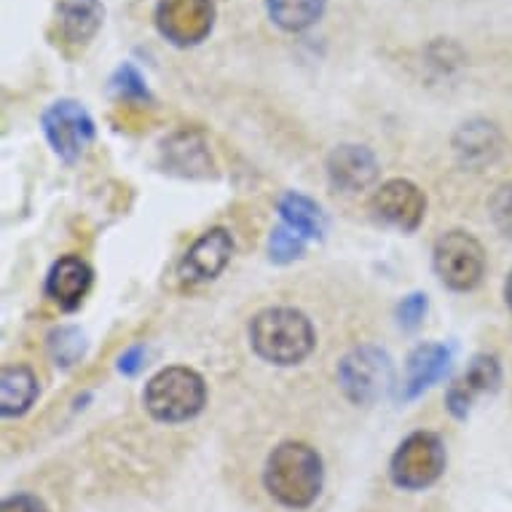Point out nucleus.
Wrapping results in <instances>:
<instances>
[{"mask_svg":"<svg viewBox=\"0 0 512 512\" xmlns=\"http://www.w3.org/2000/svg\"><path fill=\"white\" fill-rule=\"evenodd\" d=\"M92 269L84 258L65 255L51 266L46 277V295L57 303L62 311H76L84 303L86 293L92 290Z\"/></svg>","mask_w":512,"mask_h":512,"instance_id":"obj_13","label":"nucleus"},{"mask_svg":"<svg viewBox=\"0 0 512 512\" xmlns=\"http://www.w3.org/2000/svg\"><path fill=\"white\" fill-rule=\"evenodd\" d=\"M491 218L504 236H512V183L502 185L491 199Z\"/></svg>","mask_w":512,"mask_h":512,"instance_id":"obj_24","label":"nucleus"},{"mask_svg":"<svg viewBox=\"0 0 512 512\" xmlns=\"http://www.w3.org/2000/svg\"><path fill=\"white\" fill-rule=\"evenodd\" d=\"M49 349H51V357L57 365L62 368H70V365H76L86 352V341H84V333L76 328H59L54 330L49 336Z\"/></svg>","mask_w":512,"mask_h":512,"instance_id":"obj_21","label":"nucleus"},{"mask_svg":"<svg viewBox=\"0 0 512 512\" xmlns=\"http://www.w3.org/2000/svg\"><path fill=\"white\" fill-rule=\"evenodd\" d=\"M263 483L282 507L306 510L322 494L325 467L311 445L290 440L271 451L266 470H263Z\"/></svg>","mask_w":512,"mask_h":512,"instance_id":"obj_1","label":"nucleus"},{"mask_svg":"<svg viewBox=\"0 0 512 512\" xmlns=\"http://www.w3.org/2000/svg\"><path fill=\"white\" fill-rule=\"evenodd\" d=\"M43 135L59 159L76 161L94 140V118L76 100H57L43 110Z\"/></svg>","mask_w":512,"mask_h":512,"instance_id":"obj_8","label":"nucleus"},{"mask_svg":"<svg viewBox=\"0 0 512 512\" xmlns=\"http://www.w3.org/2000/svg\"><path fill=\"white\" fill-rule=\"evenodd\" d=\"M105 22V6L102 0H59L54 27L62 43L84 49L94 35L100 33Z\"/></svg>","mask_w":512,"mask_h":512,"instance_id":"obj_14","label":"nucleus"},{"mask_svg":"<svg viewBox=\"0 0 512 512\" xmlns=\"http://www.w3.org/2000/svg\"><path fill=\"white\" fill-rule=\"evenodd\" d=\"M445 472V445L435 432H413L397 445L389 462V475L397 488L424 491L435 486Z\"/></svg>","mask_w":512,"mask_h":512,"instance_id":"obj_5","label":"nucleus"},{"mask_svg":"<svg viewBox=\"0 0 512 512\" xmlns=\"http://www.w3.org/2000/svg\"><path fill=\"white\" fill-rule=\"evenodd\" d=\"M328 0H266L271 22L285 33H303L322 19Z\"/></svg>","mask_w":512,"mask_h":512,"instance_id":"obj_18","label":"nucleus"},{"mask_svg":"<svg viewBox=\"0 0 512 512\" xmlns=\"http://www.w3.org/2000/svg\"><path fill=\"white\" fill-rule=\"evenodd\" d=\"M234 255V239L226 228H210L194 242V247L185 252L183 263H180V277L185 282H210L226 269L228 261Z\"/></svg>","mask_w":512,"mask_h":512,"instance_id":"obj_11","label":"nucleus"},{"mask_svg":"<svg viewBox=\"0 0 512 512\" xmlns=\"http://www.w3.org/2000/svg\"><path fill=\"white\" fill-rule=\"evenodd\" d=\"M499 381H502V368H499L496 357H491V354L472 357L467 370L456 378L451 389H448V395H445L448 411L454 413L456 419H467L472 405L478 403L480 397L494 395L496 389H499Z\"/></svg>","mask_w":512,"mask_h":512,"instance_id":"obj_10","label":"nucleus"},{"mask_svg":"<svg viewBox=\"0 0 512 512\" xmlns=\"http://www.w3.org/2000/svg\"><path fill=\"white\" fill-rule=\"evenodd\" d=\"M218 19L215 0H159L156 3V30L177 49H191L207 41Z\"/></svg>","mask_w":512,"mask_h":512,"instance_id":"obj_6","label":"nucleus"},{"mask_svg":"<svg viewBox=\"0 0 512 512\" xmlns=\"http://www.w3.org/2000/svg\"><path fill=\"white\" fill-rule=\"evenodd\" d=\"M432 266L448 290L470 293L486 274V250L467 231H448L435 242Z\"/></svg>","mask_w":512,"mask_h":512,"instance_id":"obj_4","label":"nucleus"},{"mask_svg":"<svg viewBox=\"0 0 512 512\" xmlns=\"http://www.w3.org/2000/svg\"><path fill=\"white\" fill-rule=\"evenodd\" d=\"M328 177L346 194H357L376 183L378 161L365 145H338L328 156Z\"/></svg>","mask_w":512,"mask_h":512,"instance_id":"obj_12","label":"nucleus"},{"mask_svg":"<svg viewBox=\"0 0 512 512\" xmlns=\"http://www.w3.org/2000/svg\"><path fill=\"white\" fill-rule=\"evenodd\" d=\"M110 89H113L121 100H151V92H148V84H145L143 73H140L132 62H124V65L113 73V78H110Z\"/></svg>","mask_w":512,"mask_h":512,"instance_id":"obj_22","label":"nucleus"},{"mask_svg":"<svg viewBox=\"0 0 512 512\" xmlns=\"http://www.w3.org/2000/svg\"><path fill=\"white\" fill-rule=\"evenodd\" d=\"M306 250V239L295 234L290 226H277L269 236V255L274 263H293L298 261Z\"/></svg>","mask_w":512,"mask_h":512,"instance_id":"obj_23","label":"nucleus"},{"mask_svg":"<svg viewBox=\"0 0 512 512\" xmlns=\"http://www.w3.org/2000/svg\"><path fill=\"white\" fill-rule=\"evenodd\" d=\"M338 384L357 405L376 403L392 384V360L376 346H360L338 365Z\"/></svg>","mask_w":512,"mask_h":512,"instance_id":"obj_7","label":"nucleus"},{"mask_svg":"<svg viewBox=\"0 0 512 512\" xmlns=\"http://www.w3.org/2000/svg\"><path fill=\"white\" fill-rule=\"evenodd\" d=\"M424 314H427V295L421 293L408 295V298H403L400 306H397V319H400V325H403L405 330L419 328V322L424 319Z\"/></svg>","mask_w":512,"mask_h":512,"instance_id":"obj_25","label":"nucleus"},{"mask_svg":"<svg viewBox=\"0 0 512 512\" xmlns=\"http://www.w3.org/2000/svg\"><path fill=\"white\" fill-rule=\"evenodd\" d=\"M0 512H49L46 510V504L33 494H17V496H9Z\"/></svg>","mask_w":512,"mask_h":512,"instance_id":"obj_26","label":"nucleus"},{"mask_svg":"<svg viewBox=\"0 0 512 512\" xmlns=\"http://www.w3.org/2000/svg\"><path fill=\"white\" fill-rule=\"evenodd\" d=\"M145 362V349L143 346H132L129 352L121 354V360H118V370L126 373V376H135L137 370L143 368Z\"/></svg>","mask_w":512,"mask_h":512,"instance_id":"obj_27","label":"nucleus"},{"mask_svg":"<svg viewBox=\"0 0 512 512\" xmlns=\"http://www.w3.org/2000/svg\"><path fill=\"white\" fill-rule=\"evenodd\" d=\"M250 344L261 360L279 368H290L314 352L317 336L311 328V319L303 311L277 306L255 314L250 322Z\"/></svg>","mask_w":512,"mask_h":512,"instance_id":"obj_2","label":"nucleus"},{"mask_svg":"<svg viewBox=\"0 0 512 512\" xmlns=\"http://www.w3.org/2000/svg\"><path fill=\"white\" fill-rule=\"evenodd\" d=\"M38 397V376L27 365H9L0 376V413L6 419L22 416Z\"/></svg>","mask_w":512,"mask_h":512,"instance_id":"obj_16","label":"nucleus"},{"mask_svg":"<svg viewBox=\"0 0 512 512\" xmlns=\"http://www.w3.org/2000/svg\"><path fill=\"white\" fill-rule=\"evenodd\" d=\"M451 365V349L443 344H424L408 357V373H405L403 384V400L424 395L435 381L448 373Z\"/></svg>","mask_w":512,"mask_h":512,"instance_id":"obj_15","label":"nucleus"},{"mask_svg":"<svg viewBox=\"0 0 512 512\" xmlns=\"http://www.w3.org/2000/svg\"><path fill=\"white\" fill-rule=\"evenodd\" d=\"M499 145H502V137L496 132V126L486 124V121L464 124V129L456 137V148L467 156V161L491 159V153L499 151Z\"/></svg>","mask_w":512,"mask_h":512,"instance_id":"obj_19","label":"nucleus"},{"mask_svg":"<svg viewBox=\"0 0 512 512\" xmlns=\"http://www.w3.org/2000/svg\"><path fill=\"white\" fill-rule=\"evenodd\" d=\"M169 153V167L172 172H180V175H196V169H204L207 172V164H210V156H207V145L202 143V137L196 135L191 151L188 148V132H177L169 143H164Z\"/></svg>","mask_w":512,"mask_h":512,"instance_id":"obj_20","label":"nucleus"},{"mask_svg":"<svg viewBox=\"0 0 512 512\" xmlns=\"http://www.w3.org/2000/svg\"><path fill=\"white\" fill-rule=\"evenodd\" d=\"M370 207L384 226L397 228L403 234H413L427 215V196L421 194L419 185L397 177V180H389L378 188Z\"/></svg>","mask_w":512,"mask_h":512,"instance_id":"obj_9","label":"nucleus"},{"mask_svg":"<svg viewBox=\"0 0 512 512\" xmlns=\"http://www.w3.org/2000/svg\"><path fill=\"white\" fill-rule=\"evenodd\" d=\"M277 210L285 220V226L293 228L303 239H322L325 234V212L319 210V204L309 196L290 191L279 199Z\"/></svg>","mask_w":512,"mask_h":512,"instance_id":"obj_17","label":"nucleus"},{"mask_svg":"<svg viewBox=\"0 0 512 512\" xmlns=\"http://www.w3.org/2000/svg\"><path fill=\"white\" fill-rule=\"evenodd\" d=\"M143 403L156 421L180 424L204 411L207 384L196 370L183 368V365L164 368L145 384Z\"/></svg>","mask_w":512,"mask_h":512,"instance_id":"obj_3","label":"nucleus"},{"mask_svg":"<svg viewBox=\"0 0 512 512\" xmlns=\"http://www.w3.org/2000/svg\"><path fill=\"white\" fill-rule=\"evenodd\" d=\"M504 301H507V309H510L512 314V271L510 277H507V282H504Z\"/></svg>","mask_w":512,"mask_h":512,"instance_id":"obj_28","label":"nucleus"}]
</instances>
